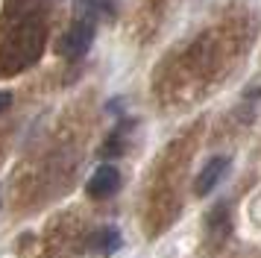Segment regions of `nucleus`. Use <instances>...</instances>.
<instances>
[{
	"label": "nucleus",
	"instance_id": "1",
	"mask_svg": "<svg viewBox=\"0 0 261 258\" xmlns=\"http://www.w3.org/2000/svg\"><path fill=\"white\" fill-rule=\"evenodd\" d=\"M38 53H41V30H38L36 23H27L0 50V70L24 68L27 62H33Z\"/></svg>",
	"mask_w": 261,
	"mask_h": 258
},
{
	"label": "nucleus",
	"instance_id": "2",
	"mask_svg": "<svg viewBox=\"0 0 261 258\" xmlns=\"http://www.w3.org/2000/svg\"><path fill=\"white\" fill-rule=\"evenodd\" d=\"M91 41H94V27H91V23L76 21L71 30L59 38L56 50H59L62 56H68V59H80L83 53H88Z\"/></svg>",
	"mask_w": 261,
	"mask_h": 258
},
{
	"label": "nucleus",
	"instance_id": "3",
	"mask_svg": "<svg viewBox=\"0 0 261 258\" xmlns=\"http://www.w3.org/2000/svg\"><path fill=\"white\" fill-rule=\"evenodd\" d=\"M229 156H214L212 162L205 164L197 176V182H194V191H197V197H205V194H212L214 188L223 182V176L229 173Z\"/></svg>",
	"mask_w": 261,
	"mask_h": 258
},
{
	"label": "nucleus",
	"instance_id": "4",
	"mask_svg": "<svg viewBox=\"0 0 261 258\" xmlns=\"http://www.w3.org/2000/svg\"><path fill=\"white\" fill-rule=\"evenodd\" d=\"M118 188H120V173H118V167H112V164H100L91 173V179H88V194L94 199L112 197Z\"/></svg>",
	"mask_w": 261,
	"mask_h": 258
},
{
	"label": "nucleus",
	"instance_id": "5",
	"mask_svg": "<svg viewBox=\"0 0 261 258\" xmlns=\"http://www.w3.org/2000/svg\"><path fill=\"white\" fill-rule=\"evenodd\" d=\"M73 9L83 18V23H91V27H94V21H112L115 18V3L112 0H76Z\"/></svg>",
	"mask_w": 261,
	"mask_h": 258
},
{
	"label": "nucleus",
	"instance_id": "6",
	"mask_svg": "<svg viewBox=\"0 0 261 258\" xmlns=\"http://www.w3.org/2000/svg\"><path fill=\"white\" fill-rule=\"evenodd\" d=\"M120 244H123V238H120L118 229H115V226H103V229H97V232L91 235L88 249L97 252V255H115L120 249Z\"/></svg>",
	"mask_w": 261,
	"mask_h": 258
},
{
	"label": "nucleus",
	"instance_id": "7",
	"mask_svg": "<svg viewBox=\"0 0 261 258\" xmlns=\"http://www.w3.org/2000/svg\"><path fill=\"white\" fill-rule=\"evenodd\" d=\"M9 106H12V94H9V91H0V115H3Z\"/></svg>",
	"mask_w": 261,
	"mask_h": 258
}]
</instances>
